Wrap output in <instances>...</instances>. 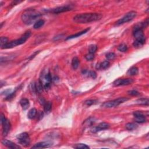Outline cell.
I'll list each match as a JSON object with an SVG mask.
<instances>
[{"label": "cell", "instance_id": "16", "mask_svg": "<svg viewBox=\"0 0 149 149\" xmlns=\"http://www.w3.org/2000/svg\"><path fill=\"white\" fill-rule=\"evenodd\" d=\"M95 122H96V119L95 118L90 117L83 122V124L86 126H90L94 124Z\"/></svg>", "mask_w": 149, "mask_h": 149}, {"label": "cell", "instance_id": "23", "mask_svg": "<svg viewBox=\"0 0 149 149\" xmlns=\"http://www.w3.org/2000/svg\"><path fill=\"white\" fill-rule=\"evenodd\" d=\"M135 118V121L137 123H140V124H142V123L145 122L146 121V119L145 116L144 115H142L139 116H136Z\"/></svg>", "mask_w": 149, "mask_h": 149}, {"label": "cell", "instance_id": "21", "mask_svg": "<svg viewBox=\"0 0 149 149\" xmlns=\"http://www.w3.org/2000/svg\"><path fill=\"white\" fill-rule=\"evenodd\" d=\"M52 108V103L51 102L48 101L46 102V103L44 105V111L46 112H49L51 111Z\"/></svg>", "mask_w": 149, "mask_h": 149}, {"label": "cell", "instance_id": "8", "mask_svg": "<svg viewBox=\"0 0 149 149\" xmlns=\"http://www.w3.org/2000/svg\"><path fill=\"white\" fill-rule=\"evenodd\" d=\"M132 83H133V80L132 79H119L115 80L113 85L115 86H119L129 85Z\"/></svg>", "mask_w": 149, "mask_h": 149}, {"label": "cell", "instance_id": "2", "mask_svg": "<svg viewBox=\"0 0 149 149\" xmlns=\"http://www.w3.org/2000/svg\"><path fill=\"white\" fill-rule=\"evenodd\" d=\"M41 14L34 9H26L22 15V20L26 25H31L37 19H38Z\"/></svg>", "mask_w": 149, "mask_h": 149}, {"label": "cell", "instance_id": "10", "mask_svg": "<svg viewBox=\"0 0 149 149\" xmlns=\"http://www.w3.org/2000/svg\"><path fill=\"white\" fill-rule=\"evenodd\" d=\"M110 127V125L106 122H101L98 125V126H95L92 129V132L93 133H96L100 131L105 130L108 129Z\"/></svg>", "mask_w": 149, "mask_h": 149}, {"label": "cell", "instance_id": "32", "mask_svg": "<svg viewBox=\"0 0 149 149\" xmlns=\"http://www.w3.org/2000/svg\"><path fill=\"white\" fill-rule=\"evenodd\" d=\"M97 100H88L85 102V104L87 106H90L96 103Z\"/></svg>", "mask_w": 149, "mask_h": 149}, {"label": "cell", "instance_id": "30", "mask_svg": "<svg viewBox=\"0 0 149 149\" xmlns=\"http://www.w3.org/2000/svg\"><path fill=\"white\" fill-rule=\"evenodd\" d=\"M118 50L121 52H126L128 50V47L125 44H121L118 47Z\"/></svg>", "mask_w": 149, "mask_h": 149}, {"label": "cell", "instance_id": "17", "mask_svg": "<svg viewBox=\"0 0 149 149\" xmlns=\"http://www.w3.org/2000/svg\"><path fill=\"white\" fill-rule=\"evenodd\" d=\"M37 114V110L35 108H32L31 110H29L28 114H27V117L29 119H33L35 118V116H36Z\"/></svg>", "mask_w": 149, "mask_h": 149}, {"label": "cell", "instance_id": "1", "mask_svg": "<svg viewBox=\"0 0 149 149\" xmlns=\"http://www.w3.org/2000/svg\"><path fill=\"white\" fill-rule=\"evenodd\" d=\"M103 15L97 13L78 14L74 17V21L77 23H86L100 20Z\"/></svg>", "mask_w": 149, "mask_h": 149}, {"label": "cell", "instance_id": "34", "mask_svg": "<svg viewBox=\"0 0 149 149\" xmlns=\"http://www.w3.org/2000/svg\"><path fill=\"white\" fill-rule=\"evenodd\" d=\"M45 80H46L47 83H51V81H52V77L51 74H50V73H48L47 74H46V76H45L44 77Z\"/></svg>", "mask_w": 149, "mask_h": 149}, {"label": "cell", "instance_id": "25", "mask_svg": "<svg viewBox=\"0 0 149 149\" xmlns=\"http://www.w3.org/2000/svg\"><path fill=\"white\" fill-rule=\"evenodd\" d=\"M98 66H99V68H101L103 69H106L107 68L109 67L110 66V62L109 61H105L103 62L102 63H101L100 65H98Z\"/></svg>", "mask_w": 149, "mask_h": 149}, {"label": "cell", "instance_id": "12", "mask_svg": "<svg viewBox=\"0 0 149 149\" xmlns=\"http://www.w3.org/2000/svg\"><path fill=\"white\" fill-rule=\"evenodd\" d=\"M52 145V143L49 142H42L37 143L32 147V149H44L47 148Z\"/></svg>", "mask_w": 149, "mask_h": 149}, {"label": "cell", "instance_id": "20", "mask_svg": "<svg viewBox=\"0 0 149 149\" xmlns=\"http://www.w3.org/2000/svg\"><path fill=\"white\" fill-rule=\"evenodd\" d=\"M79 65V59L77 57H74L72 61V66L74 69H76Z\"/></svg>", "mask_w": 149, "mask_h": 149}, {"label": "cell", "instance_id": "6", "mask_svg": "<svg viewBox=\"0 0 149 149\" xmlns=\"http://www.w3.org/2000/svg\"><path fill=\"white\" fill-rule=\"evenodd\" d=\"M17 139L19 143L25 147L29 146L30 143V139L26 132H23L17 136Z\"/></svg>", "mask_w": 149, "mask_h": 149}, {"label": "cell", "instance_id": "33", "mask_svg": "<svg viewBox=\"0 0 149 149\" xmlns=\"http://www.w3.org/2000/svg\"><path fill=\"white\" fill-rule=\"evenodd\" d=\"M30 90L32 93H36L37 90H36V83L35 82H33L30 84Z\"/></svg>", "mask_w": 149, "mask_h": 149}, {"label": "cell", "instance_id": "22", "mask_svg": "<svg viewBox=\"0 0 149 149\" xmlns=\"http://www.w3.org/2000/svg\"><path fill=\"white\" fill-rule=\"evenodd\" d=\"M136 103L137 104L148 106V105H149V100H148V98H140V99H139V100H137Z\"/></svg>", "mask_w": 149, "mask_h": 149}, {"label": "cell", "instance_id": "36", "mask_svg": "<svg viewBox=\"0 0 149 149\" xmlns=\"http://www.w3.org/2000/svg\"><path fill=\"white\" fill-rule=\"evenodd\" d=\"M85 58L87 61H92L93 60L94 58V54L89 53V54H87L86 55Z\"/></svg>", "mask_w": 149, "mask_h": 149}, {"label": "cell", "instance_id": "13", "mask_svg": "<svg viewBox=\"0 0 149 149\" xmlns=\"http://www.w3.org/2000/svg\"><path fill=\"white\" fill-rule=\"evenodd\" d=\"M2 144L5 146L8 147V148L10 149H20V147L19 146H18L17 145H16L15 143H13L12 142H11V141L8 140H5V139H4V140H3L2 141Z\"/></svg>", "mask_w": 149, "mask_h": 149}, {"label": "cell", "instance_id": "5", "mask_svg": "<svg viewBox=\"0 0 149 149\" xmlns=\"http://www.w3.org/2000/svg\"><path fill=\"white\" fill-rule=\"evenodd\" d=\"M136 15L137 13L135 11H130V12L127 13L124 17H122L116 22V26H119L125 23L130 22L135 18Z\"/></svg>", "mask_w": 149, "mask_h": 149}, {"label": "cell", "instance_id": "3", "mask_svg": "<svg viewBox=\"0 0 149 149\" xmlns=\"http://www.w3.org/2000/svg\"><path fill=\"white\" fill-rule=\"evenodd\" d=\"M30 35H31V32L30 31H27L26 33L24 34L21 38L19 39H17L14 41H11L10 42H8V43L7 44H6L2 49H8V48H14L15 47L19 46V45L25 43V41L28 39L30 37Z\"/></svg>", "mask_w": 149, "mask_h": 149}, {"label": "cell", "instance_id": "18", "mask_svg": "<svg viewBox=\"0 0 149 149\" xmlns=\"http://www.w3.org/2000/svg\"><path fill=\"white\" fill-rule=\"evenodd\" d=\"M44 23H45L44 20H43V19H39V20H38L37 22H36L34 24L33 28L35 29H39L41 27L43 26Z\"/></svg>", "mask_w": 149, "mask_h": 149}, {"label": "cell", "instance_id": "24", "mask_svg": "<svg viewBox=\"0 0 149 149\" xmlns=\"http://www.w3.org/2000/svg\"><path fill=\"white\" fill-rule=\"evenodd\" d=\"M137 127V125L134 124V123H128V124L126 125V128L129 130H134V129H136Z\"/></svg>", "mask_w": 149, "mask_h": 149}, {"label": "cell", "instance_id": "27", "mask_svg": "<svg viewBox=\"0 0 149 149\" xmlns=\"http://www.w3.org/2000/svg\"><path fill=\"white\" fill-rule=\"evenodd\" d=\"M74 149H89V147L88 146H87L85 144H76V145H74Z\"/></svg>", "mask_w": 149, "mask_h": 149}, {"label": "cell", "instance_id": "26", "mask_svg": "<svg viewBox=\"0 0 149 149\" xmlns=\"http://www.w3.org/2000/svg\"><path fill=\"white\" fill-rule=\"evenodd\" d=\"M8 43V39L7 37H1V42H0V44H1V48H2L4 47L5 46L6 44Z\"/></svg>", "mask_w": 149, "mask_h": 149}, {"label": "cell", "instance_id": "39", "mask_svg": "<svg viewBox=\"0 0 149 149\" xmlns=\"http://www.w3.org/2000/svg\"><path fill=\"white\" fill-rule=\"evenodd\" d=\"M39 52H40L39 51H37V52H35V53H34V54H33V55H32V56H30V57L29 58V59H32V58H33L34 57H35V56H36V55H37V54H38V53H39Z\"/></svg>", "mask_w": 149, "mask_h": 149}, {"label": "cell", "instance_id": "7", "mask_svg": "<svg viewBox=\"0 0 149 149\" xmlns=\"http://www.w3.org/2000/svg\"><path fill=\"white\" fill-rule=\"evenodd\" d=\"M133 36L136 38V41L145 44L146 41L145 36L144 35L143 30H135L133 31Z\"/></svg>", "mask_w": 149, "mask_h": 149}, {"label": "cell", "instance_id": "15", "mask_svg": "<svg viewBox=\"0 0 149 149\" xmlns=\"http://www.w3.org/2000/svg\"><path fill=\"white\" fill-rule=\"evenodd\" d=\"M20 104L23 110H27L30 106L29 101L27 98H22L20 101Z\"/></svg>", "mask_w": 149, "mask_h": 149}, {"label": "cell", "instance_id": "14", "mask_svg": "<svg viewBox=\"0 0 149 149\" xmlns=\"http://www.w3.org/2000/svg\"><path fill=\"white\" fill-rule=\"evenodd\" d=\"M89 30H90V28H87L86 29H85V30H83V31L80 32H79V33H77L76 34H75V35H72L71 36H69L67 38H66V40H69V39H72V38H77V37H79L81 36L82 35H84V34L86 33L87 32L89 31Z\"/></svg>", "mask_w": 149, "mask_h": 149}, {"label": "cell", "instance_id": "4", "mask_svg": "<svg viewBox=\"0 0 149 149\" xmlns=\"http://www.w3.org/2000/svg\"><path fill=\"white\" fill-rule=\"evenodd\" d=\"M129 99L128 98L126 97H121L118 98L117 99L111 100V101H109L107 102H105L104 103H103L101 105L102 107L104 108H113L115 107L120 105L121 104H122L124 102L128 101Z\"/></svg>", "mask_w": 149, "mask_h": 149}, {"label": "cell", "instance_id": "38", "mask_svg": "<svg viewBox=\"0 0 149 149\" xmlns=\"http://www.w3.org/2000/svg\"><path fill=\"white\" fill-rule=\"evenodd\" d=\"M43 87H44V88L46 89V90H48V89H50V83H47V82H46V83H45Z\"/></svg>", "mask_w": 149, "mask_h": 149}, {"label": "cell", "instance_id": "19", "mask_svg": "<svg viewBox=\"0 0 149 149\" xmlns=\"http://www.w3.org/2000/svg\"><path fill=\"white\" fill-rule=\"evenodd\" d=\"M138 72H139L138 68H137V67H136V66H133V67L131 68L128 71V74L130 76H134V75H136V74H138Z\"/></svg>", "mask_w": 149, "mask_h": 149}, {"label": "cell", "instance_id": "35", "mask_svg": "<svg viewBox=\"0 0 149 149\" xmlns=\"http://www.w3.org/2000/svg\"><path fill=\"white\" fill-rule=\"evenodd\" d=\"M87 74H88V76L92 77L93 79H95L97 77V74L94 71H89L87 72Z\"/></svg>", "mask_w": 149, "mask_h": 149}, {"label": "cell", "instance_id": "11", "mask_svg": "<svg viewBox=\"0 0 149 149\" xmlns=\"http://www.w3.org/2000/svg\"><path fill=\"white\" fill-rule=\"evenodd\" d=\"M2 135L4 136H5L8 134V133L9 132L11 129V124L10 122L6 119V120L2 123Z\"/></svg>", "mask_w": 149, "mask_h": 149}, {"label": "cell", "instance_id": "37", "mask_svg": "<svg viewBox=\"0 0 149 149\" xmlns=\"http://www.w3.org/2000/svg\"><path fill=\"white\" fill-rule=\"evenodd\" d=\"M129 94H130L131 95H134V96H136V95H138L140 94V93H139L138 92L136 91V90H130V91L128 92Z\"/></svg>", "mask_w": 149, "mask_h": 149}, {"label": "cell", "instance_id": "29", "mask_svg": "<svg viewBox=\"0 0 149 149\" xmlns=\"http://www.w3.org/2000/svg\"><path fill=\"white\" fill-rule=\"evenodd\" d=\"M36 90L37 92L40 93L43 91V85H42V82L39 80L37 83H36Z\"/></svg>", "mask_w": 149, "mask_h": 149}, {"label": "cell", "instance_id": "28", "mask_svg": "<svg viewBox=\"0 0 149 149\" xmlns=\"http://www.w3.org/2000/svg\"><path fill=\"white\" fill-rule=\"evenodd\" d=\"M97 50V46L95 44L90 45L89 47V53H91V54H94Z\"/></svg>", "mask_w": 149, "mask_h": 149}, {"label": "cell", "instance_id": "31", "mask_svg": "<svg viewBox=\"0 0 149 149\" xmlns=\"http://www.w3.org/2000/svg\"><path fill=\"white\" fill-rule=\"evenodd\" d=\"M115 54L114 53H109L106 55V58L108 60H113L115 58Z\"/></svg>", "mask_w": 149, "mask_h": 149}, {"label": "cell", "instance_id": "9", "mask_svg": "<svg viewBox=\"0 0 149 149\" xmlns=\"http://www.w3.org/2000/svg\"><path fill=\"white\" fill-rule=\"evenodd\" d=\"M73 6L72 5H65V6H61L59 7H56V8L52 9V12L54 14H60L62 12H67L72 10Z\"/></svg>", "mask_w": 149, "mask_h": 149}]
</instances>
